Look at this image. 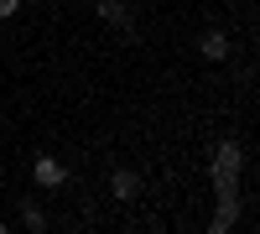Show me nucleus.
<instances>
[{"label": "nucleus", "instance_id": "nucleus-4", "mask_svg": "<svg viewBox=\"0 0 260 234\" xmlns=\"http://www.w3.org/2000/svg\"><path fill=\"white\" fill-rule=\"evenodd\" d=\"M31 177H37V187H62V182H68V166H62L57 156H37Z\"/></svg>", "mask_w": 260, "mask_h": 234}, {"label": "nucleus", "instance_id": "nucleus-6", "mask_svg": "<svg viewBox=\"0 0 260 234\" xmlns=\"http://www.w3.org/2000/svg\"><path fill=\"white\" fill-rule=\"evenodd\" d=\"M234 224H240V193H229V198H219V214L208 219V229H213V234H229Z\"/></svg>", "mask_w": 260, "mask_h": 234}, {"label": "nucleus", "instance_id": "nucleus-2", "mask_svg": "<svg viewBox=\"0 0 260 234\" xmlns=\"http://www.w3.org/2000/svg\"><path fill=\"white\" fill-rule=\"evenodd\" d=\"M110 198H115V203H136V198H141V172L115 166V177H110Z\"/></svg>", "mask_w": 260, "mask_h": 234}, {"label": "nucleus", "instance_id": "nucleus-7", "mask_svg": "<svg viewBox=\"0 0 260 234\" xmlns=\"http://www.w3.org/2000/svg\"><path fill=\"white\" fill-rule=\"evenodd\" d=\"M21 224H26L31 234L47 229V214H42V203H37V198H21Z\"/></svg>", "mask_w": 260, "mask_h": 234}, {"label": "nucleus", "instance_id": "nucleus-1", "mask_svg": "<svg viewBox=\"0 0 260 234\" xmlns=\"http://www.w3.org/2000/svg\"><path fill=\"white\" fill-rule=\"evenodd\" d=\"M240 166H245L240 141H219V151H213V182H240Z\"/></svg>", "mask_w": 260, "mask_h": 234}, {"label": "nucleus", "instance_id": "nucleus-5", "mask_svg": "<svg viewBox=\"0 0 260 234\" xmlns=\"http://www.w3.org/2000/svg\"><path fill=\"white\" fill-rule=\"evenodd\" d=\"M198 52H203L208 62H224V57L234 52V42H229V31H219V26H208V31H203V42H198Z\"/></svg>", "mask_w": 260, "mask_h": 234}, {"label": "nucleus", "instance_id": "nucleus-8", "mask_svg": "<svg viewBox=\"0 0 260 234\" xmlns=\"http://www.w3.org/2000/svg\"><path fill=\"white\" fill-rule=\"evenodd\" d=\"M21 11V0H0V21H6V16H16Z\"/></svg>", "mask_w": 260, "mask_h": 234}, {"label": "nucleus", "instance_id": "nucleus-9", "mask_svg": "<svg viewBox=\"0 0 260 234\" xmlns=\"http://www.w3.org/2000/svg\"><path fill=\"white\" fill-rule=\"evenodd\" d=\"M0 234H6V219H0Z\"/></svg>", "mask_w": 260, "mask_h": 234}, {"label": "nucleus", "instance_id": "nucleus-3", "mask_svg": "<svg viewBox=\"0 0 260 234\" xmlns=\"http://www.w3.org/2000/svg\"><path fill=\"white\" fill-rule=\"evenodd\" d=\"M94 11H99V21H110L115 31H125V37L136 31V16H130V6H125V0H99Z\"/></svg>", "mask_w": 260, "mask_h": 234}]
</instances>
